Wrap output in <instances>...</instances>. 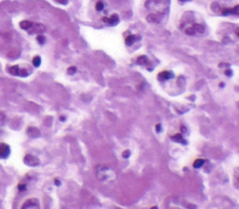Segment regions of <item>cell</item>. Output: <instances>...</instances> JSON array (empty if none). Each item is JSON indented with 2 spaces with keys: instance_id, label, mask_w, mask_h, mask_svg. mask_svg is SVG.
<instances>
[{
  "instance_id": "obj_7",
  "label": "cell",
  "mask_w": 239,
  "mask_h": 209,
  "mask_svg": "<svg viewBox=\"0 0 239 209\" xmlns=\"http://www.w3.org/2000/svg\"><path fill=\"white\" fill-rule=\"evenodd\" d=\"M147 21H149V22H152V23H155V22H158L159 21V20H158V18H157V16L155 15V14H149L148 16H147Z\"/></svg>"
},
{
  "instance_id": "obj_19",
  "label": "cell",
  "mask_w": 239,
  "mask_h": 209,
  "mask_svg": "<svg viewBox=\"0 0 239 209\" xmlns=\"http://www.w3.org/2000/svg\"><path fill=\"white\" fill-rule=\"evenodd\" d=\"M54 1H56L57 3H60L62 5H66L68 2V0H54Z\"/></svg>"
},
{
  "instance_id": "obj_21",
  "label": "cell",
  "mask_w": 239,
  "mask_h": 209,
  "mask_svg": "<svg viewBox=\"0 0 239 209\" xmlns=\"http://www.w3.org/2000/svg\"><path fill=\"white\" fill-rule=\"evenodd\" d=\"M102 21H103L104 22H106V23H108V24H109V19H108V18H107V17H104V18L102 19Z\"/></svg>"
},
{
  "instance_id": "obj_6",
  "label": "cell",
  "mask_w": 239,
  "mask_h": 209,
  "mask_svg": "<svg viewBox=\"0 0 239 209\" xmlns=\"http://www.w3.org/2000/svg\"><path fill=\"white\" fill-rule=\"evenodd\" d=\"M172 77H173V74L170 71H165L159 74V78H163L164 79H168V78H171Z\"/></svg>"
},
{
  "instance_id": "obj_20",
  "label": "cell",
  "mask_w": 239,
  "mask_h": 209,
  "mask_svg": "<svg viewBox=\"0 0 239 209\" xmlns=\"http://www.w3.org/2000/svg\"><path fill=\"white\" fill-rule=\"evenodd\" d=\"M173 139H175V140H177V141H179V140L181 139V135L178 134L176 136H174V137H173Z\"/></svg>"
},
{
  "instance_id": "obj_3",
  "label": "cell",
  "mask_w": 239,
  "mask_h": 209,
  "mask_svg": "<svg viewBox=\"0 0 239 209\" xmlns=\"http://www.w3.org/2000/svg\"><path fill=\"white\" fill-rule=\"evenodd\" d=\"M22 209H39L38 208V205L36 203V201L35 200H29L27 201L23 206Z\"/></svg>"
},
{
  "instance_id": "obj_8",
  "label": "cell",
  "mask_w": 239,
  "mask_h": 209,
  "mask_svg": "<svg viewBox=\"0 0 239 209\" xmlns=\"http://www.w3.org/2000/svg\"><path fill=\"white\" fill-rule=\"evenodd\" d=\"M19 69H20L19 65H14V66L9 67L7 70H8V72H9L11 75H13V76H18V74H19Z\"/></svg>"
},
{
  "instance_id": "obj_12",
  "label": "cell",
  "mask_w": 239,
  "mask_h": 209,
  "mask_svg": "<svg viewBox=\"0 0 239 209\" xmlns=\"http://www.w3.org/2000/svg\"><path fill=\"white\" fill-rule=\"evenodd\" d=\"M118 21H119V17L116 14L112 15V17L109 18V24H116Z\"/></svg>"
},
{
  "instance_id": "obj_13",
  "label": "cell",
  "mask_w": 239,
  "mask_h": 209,
  "mask_svg": "<svg viewBox=\"0 0 239 209\" xmlns=\"http://www.w3.org/2000/svg\"><path fill=\"white\" fill-rule=\"evenodd\" d=\"M137 63H138L139 64H145L148 63V58H147L146 56H141V57L138 58Z\"/></svg>"
},
{
  "instance_id": "obj_2",
  "label": "cell",
  "mask_w": 239,
  "mask_h": 209,
  "mask_svg": "<svg viewBox=\"0 0 239 209\" xmlns=\"http://www.w3.org/2000/svg\"><path fill=\"white\" fill-rule=\"evenodd\" d=\"M10 153V149L7 144H0V158H7Z\"/></svg>"
},
{
  "instance_id": "obj_5",
  "label": "cell",
  "mask_w": 239,
  "mask_h": 209,
  "mask_svg": "<svg viewBox=\"0 0 239 209\" xmlns=\"http://www.w3.org/2000/svg\"><path fill=\"white\" fill-rule=\"evenodd\" d=\"M33 24H34V23H33L32 21H22L20 22V27H21L22 29H23V30H29V29L32 27Z\"/></svg>"
},
{
  "instance_id": "obj_22",
  "label": "cell",
  "mask_w": 239,
  "mask_h": 209,
  "mask_svg": "<svg viewBox=\"0 0 239 209\" xmlns=\"http://www.w3.org/2000/svg\"><path fill=\"white\" fill-rule=\"evenodd\" d=\"M226 74H227V76H231V75H232V72L229 71V70H227V71H226Z\"/></svg>"
},
{
  "instance_id": "obj_18",
  "label": "cell",
  "mask_w": 239,
  "mask_h": 209,
  "mask_svg": "<svg viewBox=\"0 0 239 209\" xmlns=\"http://www.w3.org/2000/svg\"><path fill=\"white\" fill-rule=\"evenodd\" d=\"M201 164H203V161L198 160V161H196V162L194 163V165L195 167H197V168H198V167H200V166H201Z\"/></svg>"
},
{
  "instance_id": "obj_4",
  "label": "cell",
  "mask_w": 239,
  "mask_h": 209,
  "mask_svg": "<svg viewBox=\"0 0 239 209\" xmlns=\"http://www.w3.org/2000/svg\"><path fill=\"white\" fill-rule=\"evenodd\" d=\"M24 162L25 164H27L28 165H36L38 164L37 159H36L35 157L31 156V155H27L24 158Z\"/></svg>"
},
{
  "instance_id": "obj_23",
  "label": "cell",
  "mask_w": 239,
  "mask_h": 209,
  "mask_svg": "<svg viewBox=\"0 0 239 209\" xmlns=\"http://www.w3.org/2000/svg\"><path fill=\"white\" fill-rule=\"evenodd\" d=\"M179 1H181V2H185V1H188V0H179Z\"/></svg>"
},
{
  "instance_id": "obj_11",
  "label": "cell",
  "mask_w": 239,
  "mask_h": 209,
  "mask_svg": "<svg viewBox=\"0 0 239 209\" xmlns=\"http://www.w3.org/2000/svg\"><path fill=\"white\" fill-rule=\"evenodd\" d=\"M40 64H41V59H40V57H39V56L34 57V59H33V64H34V66L38 67V66L40 65Z\"/></svg>"
},
{
  "instance_id": "obj_16",
  "label": "cell",
  "mask_w": 239,
  "mask_h": 209,
  "mask_svg": "<svg viewBox=\"0 0 239 209\" xmlns=\"http://www.w3.org/2000/svg\"><path fill=\"white\" fill-rule=\"evenodd\" d=\"M75 72H76V67H75V66H70V67L68 68V70H67V73H68L69 75H73Z\"/></svg>"
},
{
  "instance_id": "obj_15",
  "label": "cell",
  "mask_w": 239,
  "mask_h": 209,
  "mask_svg": "<svg viewBox=\"0 0 239 209\" xmlns=\"http://www.w3.org/2000/svg\"><path fill=\"white\" fill-rule=\"evenodd\" d=\"M185 33H186L187 35H189V36H194V35L195 34V31L194 30V28H187L186 31H185Z\"/></svg>"
},
{
  "instance_id": "obj_17",
  "label": "cell",
  "mask_w": 239,
  "mask_h": 209,
  "mask_svg": "<svg viewBox=\"0 0 239 209\" xmlns=\"http://www.w3.org/2000/svg\"><path fill=\"white\" fill-rule=\"evenodd\" d=\"M36 39H37V41H38L40 44H43V43L45 42V37H44L43 36H37Z\"/></svg>"
},
{
  "instance_id": "obj_9",
  "label": "cell",
  "mask_w": 239,
  "mask_h": 209,
  "mask_svg": "<svg viewBox=\"0 0 239 209\" xmlns=\"http://www.w3.org/2000/svg\"><path fill=\"white\" fill-rule=\"evenodd\" d=\"M194 30L195 31V32H198V33H204V31H205V28H204V26L203 25H201V24H199V23H194Z\"/></svg>"
},
{
  "instance_id": "obj_14",
  "label": "cell",
  "mask_w": 239,
  "mask_h": 209,
  "mask_svg": "<svg viewBox=\"0 0 239 209\" xmlns=\"http://www.w3.org/2000/svg\"><path fill=\"white\" fill-rule=\"evenodd\" d=\"M103 7H104V4H103L101 1L97 2V4H96V6H95V8H96V10H98V11H101V10L103 9Z\"/></svg>"
},
{
  "instance_id": "obj_10",
  "label": "cell",
  "mask_w": 239,
  "mask_h": 209,
  "mask_svg": "<svg viewBox=\"0 0 239 209\" xmlns=\"http://www.w3.org/2000/svg\"><path fill=\"white\" fill-rule=\"evenodd\" d=\"M134 41H135V36H126V38H125V43H126L128 46H131V45L134 43Z\"/></svg>"
},
{
  "instance_id": "obj_1",
  "label": "cell",
  "mask_w": 239,
  "mask_h": 209,
  "mask_svg": "<svg viewBox=\"0 0 239 209\" xmlns=\"http://www.w3.org/2000/svg\"><path fill=\"white\" fill-rule=\"evenodd\" d=\"M45 31V26L43 24L37 23V24H33L32 27L30 28L29 34L33 35V34H38V33H42Z\"/></svg>"
}]
</instances>
